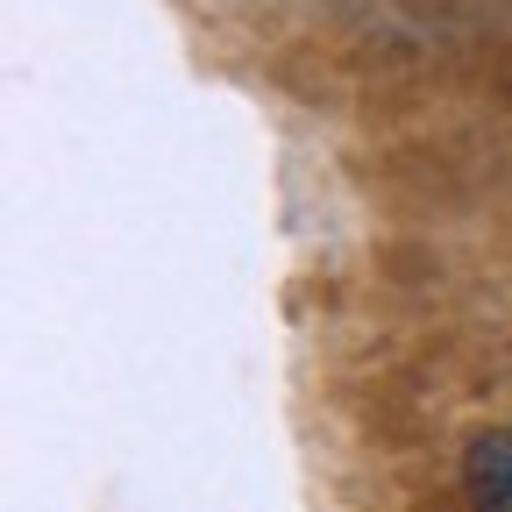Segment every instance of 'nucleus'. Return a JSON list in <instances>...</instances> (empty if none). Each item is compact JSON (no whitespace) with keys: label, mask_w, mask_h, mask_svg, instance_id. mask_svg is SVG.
<instances>
[{"label":"nucleus","mask_w":512,"mask_h":512,"mask_svg":"<svg viewBox=\"0 0 512 512\" xmlns=\"http://www.w3.org/2000/svg\"><path fill=\"white\" fill-rule=\"evenodd\" d=\"M463 491L470 512H512V427H484L463 448Z\"/></svg>","instance_id":"f257e3e1"}]
</instances>
